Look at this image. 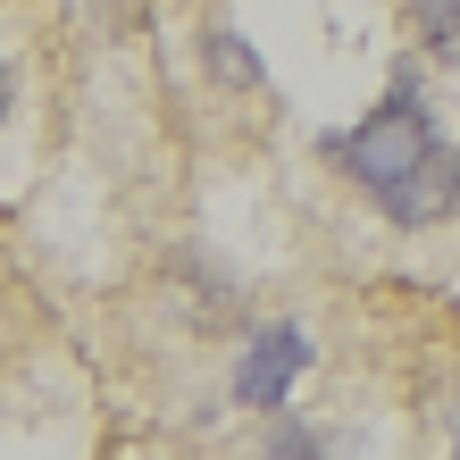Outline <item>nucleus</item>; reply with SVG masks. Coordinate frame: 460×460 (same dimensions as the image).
Returning a JSON list of instances; mask_svg holds the SVG:
<instances>
[{
    "instance_id": "nucleus-6",
    "label": "nucleus",
    "mask_w": 460,
    "mask_h": 460,
    "mask_svg": "<svg viewBox=\"0 0 460 460\" xmlns=\"http://www.w3.org/2000/svg\"><path fill=\"white\" fill-rule=\"evenodd\" d=\"M268 452H285V460H293V452H327V444H318V427H302V419H285V411H277V427H268Z\"/></svg>"
},
{
    "instance_id": "nucleus-7",
    "label": "nucleus",
    "mask_w": 460,
    "mask_h": 460,
    "mask_svg": "<svg viewBox=\"0 0 460 460\" xmlns=\"http://www.w3.org/2000/svg\"><path fill=\"white\" fill-rule=\"evenodd\" d=\"M9 101H17V75H9V59H0V118H9Z\"/></svg>"
},
{
    "instance_id": "nucleus-2",
    "label": "nucleus",
    "mask_w": 460,
    "mask_h": 460,
    "mask_svg": "<svg viewBox=\"0 0 460 460\" xmlns=\"http://www.w3.org/2000/svg\"><path fill=\"white\" fill-rule=\"evenodd\" d=\"M302 368H310V327L302 318H268V327H252V343L234 360V402L243 411H285Z\"/></svg>"
},
{
    "instance_id": "nucleus-1",
    "label": "nucleus",
    "mask_w": 460,
    "mask_h": 460,
    "mask_svg": "<svg viewBox=\"0 0 460 460\" xmlns=\"http://www.w3.org/2000/svg\"><path fill=\"white\" fill-rule=\"evenodd\" d=\"M436 143H444V126H436V110H427L419 75H394V93L376 101V110L351 126V134H327V159H343V168L368 184V201H376L385 184L411 176Z\"/></svg>"
},
{
    "instance_id": "nucleus-3",
    "label": "nucleus",
    "mask_w": 460,
    "mask_h": 460,
    "mask_svg": "<svg viewBox=\"0 0 460 460\" xmlns=\"http://www.w3.org/2000/svg\"><path fill=\"white\" fill-rule=\"evenodd\" d=\"M376 209H385L394 226H444L452 209H460V151L436 143L402 184H385V193H376Z\"/></svg>"
},
{
    "instance_id": "nucleus-4",
    "label": "nucleus",
    "mask_w": 460,
    "mask_h": 460,
    "mask_svg": "<svg viewBox=\"0 0 460 460\" xmlns=\"http://www.w3.org/2000/svg\"><path fill=\"white\" fill-rule=\"evenodd\" d=\"M201 67L218 75L226 93H260V84H268V67L252 59V42H243L234 25H209V34H201Z\"/></svg>"
},
{
    "instance_id": "nucleus-5",
    "label": "nucleus",
    "mask_w": 460,
    "mask_h": 460,
    "mask_svg": "<svg viewBox=\"0 0 460 460\" xmlns=\"http://www.w3.org/2000/svg\"><path fill=\"white\" fill-rule=\"evenodd\" d=\"M411 25L436 67H460V0H411Z\"/></svg>"
}]
</instances>
